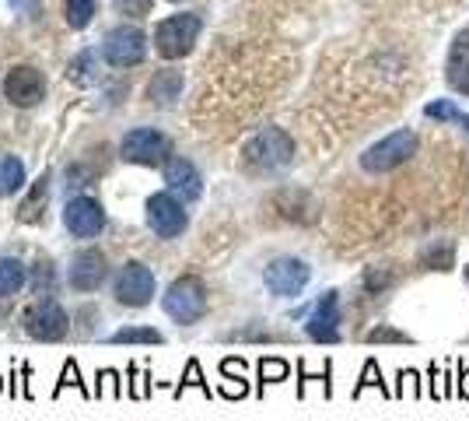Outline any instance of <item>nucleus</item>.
Here are the masks:
<instances>
[{
  "mask_svg": "<svg viewBox=\"0 0 469 421\" xmlns=\"http://www.w3.org/2000/svg\"><path fill=\"white\" fill-rule=\"evenodd\" d=\"M459 397H463V400H469V365H463V369H459Z\"/></svg>",
  "mask_w": 469,
  "mask_h": 421,
  "instance_id": "nucleus-36",
  "label": "nucleus"
},
{
  "mask_svg": "<svg viewBox=\"0 0 469 421\" xmlns=\"http://www.w3.org/2000/svg\"><path fill=\"white\" fill-rule=\"evenodd\" d=\"M63 11L70 29H85L95 14V0H63Z\"/></svg>",
  "mask_w": 469,
  "mask_h": 421,
  "instance_id": "nucleus-24",
  "label": "nucleus"
},
{
  "mask_svg": "<svg viewBox=\"0 0 469 421\" xmlns=\"http://www.w3.org/2000/svg\"><path fill=\"white\" fill-rule=\"evenodd\" d=\"M452 257H455V246L452 243H435L424 257H420V267H428V270H452Z\"/></svg>",
  "mask_w": 469,
  "mask_h": 421,
  "instance_id": "nucleus-23",
  "label": "nucleus"
},
{
  "mask_svg": "<svg viewBox=\"0 0 469 421\" xmlns=\"http://www.w3.org/2000/svg\"><path fill=\"white\" fill-rule=\"evenodd\" d=\"M25 334L35 341H63L70 334V320L57 298H39L25 313Z\"/></svg>",
  "mask_w": 469,
  "mask_h": 421,
  "instance_id": "nucleus-9",
  "label": "nucleus"
},
{
  "mask_svg": "<svg viewBox=\"0 0 469 421\" xmlns=\"http://www.w3.org/2000/svg\"><path fill=\"white\" fill-rule=\"evenodd\" d=\"M67 387L81 389V397H85V400H95V389H88V383L81 380V372H77V362H74V358H67V362H63L60 380H57V387H53V400H57Z\"/></svg>",
  "mask_w": 469,
  "mask_h": 421,
  "instance_id": "nucleus-22",
  "label": "nucleus"
},
{
  "mask_svg": "<svg viewBox=\"0 0 469 421\" xmlns=\"http://www.w3.org/2000/svg\"><path fill=\"white\" fill-rule=\"evenodd\" d=\"M165 334L155 326H123L116 334H109V344H161Z\"/></svg>",
  "mask_w": 469,
  "mask_h": 421,
  "instance_id": "nucleus-21",
  "label": "nucleus"
},
{
  "mask_svg": "<svg viewBox=\"0 0 469 421\" xmlns=\"http://www.w3.org/2000/svg\"><path fill=\"white\" fill-rule=\"evenodd\" d=\"M305 334L319 344H337L340 341V295L326 292L315 302L312 316L305 324Z\"/></svg>",
  "mask_w": 469,
  "mask_h": 421,
  "instance_id": "nucleus-14",
  "label": "nucleus"
},
{
  "mask_svg": "<svg viewBox=\"0 0 469 421\" xmlns=\"http://www.w3.org/2000/svg\"><path fill=\"white\" fill-rule=\"evenodd\" d=\"M29 270L18 257H0V298H11L25 288Z\"/></svg>",
  "mask_w": 469,
  "mask_h": 421,
  "instance_id": "nucleus-18",
  "label": "nucleus"
},
{
  "mask_svg": "<svg viewBox=\"0 0 469 421\" xmlns=\"http://www.w3.org/2000/svg\"><path fill=\"white\" fill-rule=\"evenodd\" d=\"M424 113H428L431 120H463V116L455 113V105H452V102H431Z\"/></svg>",
  "mask_w": 469,
  "mask_h": 421,
  "instance_id": "nucleus-34",
  "label": "nucleus"
},
{
  "mask_svg": "<svg viewBox=\"0 0 469 421\" xmlns=\"http://www.w3.org/2000/svg\"><path fill=\"white\" fill-rule=\"evenodd\" d=\"M144 53H148V39L133 25L113 29L102 42V57H105V64L113 67H137L144 60Z\"/></svg>",
  "mask_w": 469,
  "mask_h": 421,
  "instance_id": "nucleus-13",
  "label": "nucleus"
},
{
  "mask_svg": "<svg viewBox=\"0 0 469 421\" xmlns=\"http://www.w3.org/2000/svg\"><path fill=\"white\" fill-rule=\"evenodd\" d=\"M466 278H469V267H466Z\"/></svg>",
  "mask_w": 469,
  "mask_h": 421,
  "instance_id": "nucleus-39",
  "label": "nucleus"
},
{
  "mask_svg": "<svg viewBox=\"0 0 469 421\" xmlns=\"http://www.w3.org/2000/svg\"><path fill=\"white\" fill-rule=\"evenodd\" d=\"M116 7L130 18H144L151 11V0H116Z\"/></svg>",
  "mask_w": 469,
  "mask_h": 421,
  "instance_id": "nucleus-35",
  "label": "nucleus"
},
{
  "mask_svg": "<svg viewBox=\"0 0 469 421\" xmlns=\"http://www.w3.org/2000/svg\"><path fill=\"white\" fill-rule=\"evenodd\" d=\"M309 278H312L309 263L298 257H277L266 270H263V285L270 288V295H277V298H294V295H302V288L309 285Z\"/></svg>",
  "mask_w": 469,
  "mask_h": 421,
  "instance_id": "nucleus-8",
  "label": "nucleus"
},
{
  "mask_svg": "<svg viewBox=\"0 0 469 421\" xmlns=\"http://www.w3.org/2000/svg\"><path fill=\"white\" fill-rule=\"evenodd\" d=\"M63 225L77 239H95L105 232V207L95 197H70L63 207Z\"/></svg>",
  "mask_w": 469,
  "mask_h": 421,
  "instance_id": "nucleus-12",
  "label": "nucleus"
},
{
  "mask_svg": "<svg viewBox=\"0 0 469 421\" xmlns=\"http://www.w3.org/2000/svg\"><path fill=\"white\" fill-rule=\"evenodd\" d=\"M144 211H148V225H151V232H155L158 239H179L189 225L186 207H183V200L172 194V190L151 194L148 204H144Z\"/></svg>",
  "mask_w": 469,
  "mask_h": 421,
  "instance_id": "nucleus-6",
  "label": "nucleus"
},
{
  "mask_svg": "<svg viewBox=\"0 0 469 421\" xmlns=\"http://www.w3.org/2000/svg\"><path fill=\"white\" fill-rule=\"evenodd\" d=\"M287 372H291V365L284 358H259V389H263V383H281V380H287Z\"/></svg>",
  "mask_w": 469,
  "mask_h": 421,
  "instance_id": "nucleus-27",
  "label": "nucleus"
},
{
  "mask_svg": "<svg viewBox=\"0 0 469 421\" xmlns=\"http://www.w3.org/2000/svg\"><path fill=\"white\" fill-rule=\"evenodd\" d=\"M161 309L183 326L200 324L203 313H207V285H203L200 278H193V274L176 278V281L165 288V295H161Z\"/></svg>",
  "mask_w": 469,
  "mask_h": 421,
  "instance_id": "nucleus-1",
  "label": "nucleus"
},
{
  "mask_svg": "<svg viewBox=\"0 0 469 421\" xmlns=\"http://www.w3.org/2000/svg\"><path fill=\"white\" fill-rule=\"evenodd\" d=\"M179 92H183V74L172 70V67L158 70L155 78H151V85H148V98L158 102V105H172L179 98Z\"/></svg>",
  "mask_w": 469,
  "mask_h": 421,
  "instance_id": "nucleus-17",
  "label": "nucleus"
},
{
  "mask_svg": "<svg viewBox=\"0 0 469 421\" xmlns=\"http://www.w3.org/2000/svg\"><path fill=\"white\" fill-rule=\"evenodd\" d=\"M0 393H4V376H0Z\"/></svg>",
  "mask_w": 469,
  "mask_h": 421,
  "instance_id": "nucleus-38",
  "label": "nucleus"
},
{
  "mask_svg": "<svg viewBox=\"0 0 469 421\" xmlns=\"http://www.w3.org/2000/svg\"><path fill=\"white\" fill-rule=\"evenodd\" d=\"M417 151V133L413 130H396L389 137H382L378 144H372L365 155H361V169L365 172H389L396 165L410 162V155Z\"/></svg>",
  "mask_w": 469,
  "mask_h": 421,
  "instance_id": "nucleus-7",
  "label": "nucleus"
},
{
  "mask_svg": "<svg viewBox=\"0 0 469 421\" xmlns=\"http://www.w3.org/2000/svg\"><path fill=\"white\" fill-rule=\"evenodd\" d=\"M53 281H57V274H53V263H35L32 267V288L39 298H53Z\"/></svg>",
  "mask_w": 469,
  "mask_h": 421,
  "instance_id": "nucleus-25",
  "label": "nucleus"
},
{
  "mask_svg": "<svg viewBox=\"0 0 469 421\" xmlns=\"http://www.w3.org/2000/svg\"><path fill=\"white\" fill-rule=\"evenodd\" d=\"M242 155L252 169H284L294 159V141L281 127H263L246 141Z\"/></svg>",
  "mask_w": 469,
  "mask_h": 421,
  "instance_id": "nucleus-3",
  "label": "nucleus"
},
{
  "mask_svg": "<svg viewBox=\"0 0 469 421\" xmlns=\"http://www.w3.org/2000/svg\"><path fill=\"white\" fill-rule=\"evenodd\" d=\"M105 278H109V260H105L102 250L85 246V250H77V253L70 257L67 285H70L74 292H98V288L105 285Z\"/></svg>",
  "mask_w": 469,
  "mask_h": 421,
  "instance_id": "nucleus-10",
  "label": "nucleus"
},
{
  "mask_svg": "<svg viewBox=\"0 0 469 421\" xmlns=\"http://www.w3.org/2000/svg\"><path fill=\"white\" fill-rule=\"evenodd\" d=\"M126 372H130V397H133V400H144V397L151 393V387H148V380H151V376H140L137 362H130V369H126Z\"/></svg>",
  "mask_w": 469,
  "mask_h": 421,
  "instance_id": "nucleus-33",
  "label": "nucleus"
},
{
  "mask_svg": "<svg viewBox=\"0 0 469 421\" xmlns=\"http://www.w3.org/2000/svg\"><path fill=\"white\" fill-rule=\"evenodd\" d=\"M46 197H50V176H42V179L32 187L29 200H22V207H18V222H22V225H35V222H42Z\"/></svg>",
  "mask_w": 469,
  "mask_h": 421,
  "instance_id": "nucleus-19",
  "label": "nucleus"
},
{
  "mask_svg": "<svg viewBox=\"0 0 469 421\" xmlns=\"http://www.w3.org/2000/svg\"><path fill=\"white\" fill-rule=\"evenodd\" d=\"M200 29H203L200 14H172V18L158 22V29H155L158 57L179 60V57L193 53V46H196V39H200Z\"/></svg>",
  "mask_w": 469,
  "mask_h": 421,
  "instance_id": "nucleus-2",
  "label": "nucleus"
},
{
  "mask_svg": "<svg viewBox=\"0 0 469 421\" xmlns=\"http://www.w3.org/2000/svg\"><path fill=\"white\" fill-rule=\"evenodd\" d=\"M463 127H466V130H469V116H463Z\"/></svg>",
  "mask_w": 469,
  "mask_h": 421,
  "instance_id": "nucleus-37",
  "label": "nucleus"
},
{
  "mask_svg": "<svg viewBox=\"0 0 469 421\" xmlns=\"http://www.w3.org/2000/svg\"><path fill=\"white\" fill-rule=\"evenodd\" d=\"M448 85L469 96V29L455 35V42L448 50Z\"/></svg>",
  "mask_w": 469,
  "mask_h": 421,
  "instance_id": "nucleus-16",
  "label": "nucleus"
},
{
  "mask_svg": "<svg viewBox=\"0 0 469 421\" xmlns=\"http://www.w3.org/2000/svg\"><path fill=\"white\" fill-rule=\"evenodd\" d=\"M25 187V165L14 155H0V197L18 194Z\"/></svg>",
  "mask_w": 469,
  "mask_h": 421,
  "instance_id": "nucleus-20",
  "label": "nucleus"
},
{
  "mask_svg": "<svg viewBox=\"0 0 469 421\" xmlns=\"http://www.w3.org/2000/svg\"><path fill=\"white\" fill-rule=\"evenodd\" d=\"M4 96H7L11 105H18V109L39 105V102L46 98V78H42V70L32 64L11 67L7 78H4Z\"/></svg>",
  "mask_w": 469,
  "mask_h": 421,
  "instance_id": "nucleus-11",
  "label": "nucleus"
},
{
  "mask_svg": "<svg viewBox=\"0 0 469 421\" xmlns=\"http://www.w3.org/2000/svg\"><path fill=\"white\" fill-rule=\"evenodd\" d=\"M389 281H392L389 267H368V274H365V292L368 295L385 292V288H389Z\"/></svg>",
  "mask_w": 469,
  "mask_h": 421,
  "instance_id": "nucleus-31",
  "label": "nucleus"
},
{
  "mask_svg": "<svg viewBox=\"0 0 469 421\" xmlns=\"http://www.w3.org/2000/svg\"><path fill=\"white\" fill-rule=\"evenodd\" d=\"M368 387H375V389H382V393H385V383H382V376H378V362H375V358H368V362H365V376H361V383L354 387V397H361V393H365Z\"/></svg>",
  "mask_w": 469,
  "mask_h": 421,
  "instance_id": "nucleus-32",
  "label": "nucleus"
},
{
  "mask_svg": "<svg viewBox=\"0 0 469 421\" xmlns=\"http://www.w3.org/2000/svg\"><path fill=\"white\" fill-rule=\"evenodd\" d=\"M120 155H123V162H130V165L158 169V165L172 162V144H168V137L158 133L155 127H137L123 137Z\"/></svg>",
  "mask_w": 469,
  "mask_h": 421,
  "instance_id": "nucleus-4",
  "label": "nucleus"
},
{
  "mask_svg": "<svg viewBox=\"0 0 469 421\" xmlns=\"http://www.w3.org/2000/svg\"><path fill=\"white\" fill-rule=\"evenodd\" d=\"M189 387H200L207 397H211V387H207V380H203V372H200V362H196V358H189L186 362V372H183V380H179V387H176V397H183Z\"/></svg>",
  "mask_w": 469,
  "mask_h": 421,
  "instance_id": "nucleus-29",
  "label": "nucleus"
},
{
  "mask_svg": "<svg viewBox=\"0 0 469 421\" xmlns=\"http://www.w3.org/2000/svg\"><path fill=\"white\" fill-rule=\"evenodd\" d=\"M165 183L179 200H200V194H203V179H200L196 165L186 159H172L165 165Z\"/></svg>",
  "mask_w": 469,
  "mask_h": 421,
  "instance_id": "nucleus-15",
  "label": "nucleus"
},
{
  "mask_svg": "<svg viewBox=\"0 0 469 421\" xmlns=\"http://www.w3.org/2000/svg\"><path fill=\"white\" fill-rule=\"evenodd\" d=\"M368 341L372 344H410V334L396 326H375V330H368Z\"/></svg>",
  "mask_w": 469,
  "mask_h": 421,
  "instance_id": "nucleus-30",
  "label": "nucleus"
},
{
  "mask_svg": "<svg viewBox=\"0 0 469 421\" xmlns=\"http://www.w3.org/2000/svg\"><path fill=\"white\" fill-rule=\"evenodd\" d=\"M95 397H113V400H120V397H123V380H120V372H116V369H102V372H98Z\"/></svg>",
  "mask_w": 469,
  "mask_h": 421,
  "instance_id": "nucleus-28",
  "label": "nucleus"
},
{
  "mask_svg": "<svg viewBox=\"0 0 469 421\" xmlns=\"http://www.w3.org/2000/svg\"><path fill=\"white\" fill-rule=\"evenodd\" d=\"M155 274L151 267H144L140 260H126L123 267L116 270L113 278V295L120 306H130V309H140V306H151L155 298Z\"/></svg>",
  "mask_w": 469,
  "mask_h": 421,
  "instance_id": "nucleus-5",
  "label": "nucleus"
},
{
  "mask_svg": "<svg viewBox=\"0 0 469 421\" xmlns=\"http://www.w3.org/2000/svg\"><path fill=\"white\" fill-rule=\"evenodd\" d=\"M95 50H85V53H77L74 57V64H70V81L74 85H92L95 81Z\"/></svg>",
  "mask_w": 469,
  "mask_h": 421,
  "instance_id": "nucleus-26",
  "label": "nucleus"
}]
</instances>
